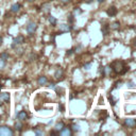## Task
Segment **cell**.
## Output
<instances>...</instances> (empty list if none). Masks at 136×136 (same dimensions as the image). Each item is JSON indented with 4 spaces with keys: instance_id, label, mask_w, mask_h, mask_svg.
Listing matches in <instances>:
<instances>
[{
    "instance_id": "cell-1",
    "label": "cell",
    "mask_w": 136,
    "mask_h": 136,
    "mask_svg": "<svg viewBox=\"0 0 136 136\" xmlns=\"http://www.w3.org/2000/svg\"><path fill=\"white\" fill-rule=\"evenodd\" d=\"M112 68L113 70H114L115 74L117 75H121V74H124V72L129 69V67H126L124 65V62L122 61H115L112 63Z\"/></svg>"
},
{
    "instance_id": "cell-2",
    "label": "cell",
    "mask_w": 136,
    "mask_h": 136,
    "mask_svg": "<svg viewBox=\"0 0 136 136\" xmlns=\"http://www.w3.org/2000/svg\"><path fill=\"white\" fill-rule=\"evenodd\" d=\"M13 134H14V132L11 128L6 125L0 126V136H12Z\"/></svg>"
},
{
    "instance_id": "cell-3",
    "label": "cell",
    "mask_w": 136,
    "mask_h": 136,
    "mask_svg": "<svg viewBox=\"0 0 136 136\" xmlns=\"http://www.w3.org/2000/svg\"><path fill=\"white\" fill-rule=\"evenodd\" d=\"M36 29H37V25H36V22L34 21H29L28 25H27V32L29 34H33Z\"/></svg>"
},
{
    "instance_id": "cell-4",
    "label": "cell",
    "mask_w": 136,
    "mask_h": 136,
    "mask_svg": "<svg viewBox=\"0 0 136 136\" xmlns=\"http://www.w3.org/2000/svg\"><path fill=\"white\" fill-rule=\"evenodd\" d=\"M125 110H129V112L128 111L125 112L126 115H135L136 114V105H133V104H125L124 111Z\"/></svg>"
},
{
    "instance_id": "cell-5",
    "label": "cell",
    "mask_w": 136,
    "mask_h": 136,
    "mask_svg": "<svg viewBox=\"0 0 136 136\" xmlns=\"http://www.w3.org/2000/svg\"><path fill=\"white\" fill-rule=\"evenodd\" d=\"M24 40H25V37L22 35H18L17 37H15L14 39H13V44H12V48H15L17 45H20L24 43Z\"/></svg>"
},
{
    "instance_id": "cell-6",
    "label": "cell",
    "mask_w": 136,
    "mask_h": 136,
    "mask_svg": "<svg viewBox=\"0 0 136 136\" xmlns=\"http://www.w3.org/2000/svg\"><path fill=\"white\" fill-rule=\"evenodd\" d=\"M54 78L56 80H62L64 78V70H63V68H57L54 72Z\"/></svg>"
},
{
    "instance_id": "cell-7",
    "label": "cell",
    "mask_w": 136,
    "mask_h": 136,
    "mask_svg": "<svg viewBox=\"0 0 136 136\" xmlns=\"http://www.w3.org/2000/svg\"><path fill=\"white\" fill-rule=\"evenodd\" d=\"M124 124L128 126V128L133 129L134 126L136 125V121H135L134 119H132V118H126V119L124 120Z\"/></svg>"
},
{
    "instance_id": "cell-8",
    "label": "cell",
    "mask_w": 136,
    "mask_h": 136,
    "mask_svg": "<svg viewBox=\"0 0 136 136\" xmlns=\"http://www.w3.org/2000/svg\"><path fill=\"white\" fill-rule=\"evenodd\" d=\"M72 29V27L70 25H68V24H62L60 25V31L61 32H69V31H71Z\"/></svg>"
},
{
    "instance_id": "cell-9",
    "label": "cell",
    "mask_w": 136,
    "mask_h": 136,
    "mask_svg": "<svg viewBox=\"0 0 136 136\" xmlns=\"http://www.w3.org/2000/svg\"><path fill=\"white\" fill-rule=\"evenodd\" d=\"M58 134L60 135H62V136H70L71 134H72V131L69 129V128H63L60 132H58Z\"/></svg>"
},
{
    "instance_id": "cell-10",
    "label": "cell",
    "mask_w": 136,
    "mask_h": 136,
    "mask_svg": "<svg viewBox=\"0 0 136 136\" xmlns=\"http://www.w3.org/2000/svg\"><path fill=\"white\" fill-rule=\"evenodd\" d=\"M16 117H17V119H18V120L22 121V120H26L27 118H28V114H27L25 111H20V112L17 114Z\"/></svg>"
},
{
    "instance_id": "cell-11",
    "label": "cell",
    "mask_w": 136,
    "mask_h": 136,
    "mask_svg": "<svg viewBox=\"0 0 136 136\" xmlns=\"http://www.w3.org/2000/svg\"><path fill=\"white\" fill-rule=\"evenodd\" d=\"M117 9L115 8V7H110L107 9V11H106V14L110 16V17H112V16H115L116 14H117Z\"/></svg>"
},
{
    "instance_id": "cell-12",
    "label": "cell",
    "mask_w": 136,
    "mask_h": 136,
    "mask_svg": "<svg viewBox=\"0 0 136 136\" xmlns=\"http://www.w3.org/2000/svg\"><path fill=\"white\" fill-rule=\"evenodd\" d=\"M10 94L9 93H1L0 94V100L3 101V102H8L10 101Z\"/></svg>"
},
{
    "instance_id": "cell-13",
    "label": "cell",
    "mask_w": 136,
    "mask_h": 136,
    "mask_svg": "<svg viewBox=\"0 0 136 136\" xmlns=\"http://www.w3.org/2000/svg\"><path fill=\"white\" fill-rule=\"evenodd\" d=\"M110 30H111V28H110V25H103L102 26V28H101V32H102V34L104 35V36H106L108 33H110Z\"/></svg>"
},
{
    "instance_id": "cell-14",
    "label": "cell",
    "mask_w": 136,
    "mask_h": 136,
    "mask_svg": "<svg viewBox=\"0 0 136 136\" xmlns=\"http://www.w3.org/2000/svg\"><path fill=\"white\" fill-rule=\"evenodd\" d=\"M124 98L126 99V100H134V99H136V93H133V92L128 93L126 92L124 94Z\"/></svg>"
},
{
    "instance_id": "cell-15",
    "label": "cell",
    "mask_w": 136,
    "mask_h": 136,
    "mask_svg": "<svg viewBox=\"0 0 136 136\" xmlns=\"http://www.w3.org/2000/svg\"><path fill=\"white\" fill-rule=\"evenodd\" d=\"M37 82L39 85H46L48 82V79H47V77H45V76H40L37 80Z\"/></svg>"
},
{
    "instance_id": "cell-16",
    "label": "cell",
    "mask_w": 136,
    "mask_h": 136,
    "mask_svg": "<svg viewBox=\"0 0 136 136\" xmlns=\"http://www.w3.org/2000/svg\"><path fill=\"white\" fill-rule=\"evenodd\" d=\"M111 30H119L120 28V22L119 21H113L112 24L110 25Z\"/></svg>"
},
{
    "instance_id": "cell-17",
    "label": "cell",
    "mask_w": 136,
    "mask_h": 136,
    "mask_svg": "<svg viewBox=\"0 0 136 136\" xmlns=\"http://www.w3.org/2000/svg\"><path fill=\"white\" fill-rule=\"evenodd\" d=\"M21 9V6L19 3H14L13 6L11 7V11L13 13H17V12H19V10Z\"/></svg>"
},
{
    "instance_id": "cell-18",
    "label": "cell",
    "mask_w": 136,
    "mask_h": 136,
    "mask_svg": "<svg viewBox=\"0 0 136 136\" xmlns=\"http://www.w3.org/2000/svg\"><path fill=\"white\" fill-rule=\"evenodd\" d=\"M64 126H65V124H64V122H62V121H60V122H57V123L55 124V126H54V130H55L56 131V132L58 133V132H60V131L63 129V128H64Z\"/></svg>"
},
{
    "instance_id": "cell-19",
    "label": "cell",
    "mask_w": 136,
    "mask_h": 136,
    "mask_svg": "<svg viewBox=\"0 0 136 136\" xmlns=\"http://www.w3.org/2000/svg\"><path fill=\"white\" fill-rule=\"evenodd\" d=\"M48 20H49V22H50V25H51V26H55V25H56V22H57L56 18H55V17H53V16H49V17H48Z\"/></svg>"
},
{
    "instance_id": "cell-20",
    "label": "cell",
    "mask_w": 136,
    "mask_h": 136,
    "mask_svg": "<svg viewBox=\"0 0 136 136\" xmlns=\"http://www.w3.org/2000/svg\"><path fill=\"white\" fill-rule=\"evenodd\" d=\"M22 128H24V125H22V123H21V121H20V120H19V121H17L16 123H15V129H16L17 131H21Z\"/></svg>"
},
{
    "instance_id": "cell-21",
    "label": "cell",
    "mask_w": 136,
    "mask_h": 136,
    "mask_svg": "<svg viewBox=\"0 0 136 136\" xmlns=\"http://www.w3.org/2000/svg\"><path fill=\"white\" fill-rule=\"evenodd\" d=\"M80 130H81V128L79 124H77V123L72 124V131H74V132H80Z\"/></svg>"
},
{
    "instance_id": "cell-22",
    "label": "cell",
    "mask_w": 136,
    "mask_h": 136,
    "mask_svg": "<svg viewBox=\"0 0 136 136\" xmlns=\"http://www.w3.org/2000/svg\"><path fill=\"white\" fill-rule=\"evenodd\" d=\"M0 58H2V60L7 61L8 58H9V53H8V52H2V53H0Z\"/></svg>"
},
{
    "instance_id": "cell-23",
    "label": "cell",
    "mask_w": 136,
    "mask_h": 136,
    "mask_svg": "<svg viewBox=\"0 0 136 136\" xmlns=\"http://www.w3.org/2000/svg\"><path fill=\"white\" fill-rule=\"evenodd\" d=\"M49 10H50V4H45V6L43 7V11L45 13H48Z\"/></svg>"
},
{
    "instance_id": "cell-24",
    "label": "cell",
    "mask_w": 136,
    "mask_h": 136,
    "mask_svg": "<svg viewBox=\"0 0 136 136\" xmlns=\"http://www.w3.org/2000/svg\"><path fill=\"white\" fill-rule=\"evenodd\" d=\"M67 21H68V24H72V22L75 21V16L74 15H69L67 18Z\"/></svg>"
},
{
    "instance_id": "cell-25",
    "label": "cell",
    "mask_w": 136,
    "mask_h": 136,
    "mask_svg": "<svg viewBox=\"0 0 136 136\" xmlns=\"http://www.w3.org/2000/svg\"><path fill=\"white\" fill-rule=\"evenodd\" d=\"M4 67H6V61L0 58V70H2Z\"/></svg>"
},
{
    "instance_id": "cell-26",
    "label": "cell",
    "mask_w": 136,
    "mask_h": 136,
    "mask_svg": "<svg viewBox=\"0 0 136 136\" xmlns=\"http://www.w3.org/2000/svg\"><path fill=\"white\" fill-rule=\"evenodd\" d=\"M81 13H82V11L80 10V8H76L75 10H74V14H75V15H76V14L79 15V14H81Z\"/></svg>"
},
{
    "instance_id": "cell-27",
    "label": "cell",
    "mask_w": 136,
    "mask_h": 136,
    "mask_svg": "<svg viewBox=\"0 0 136 136\" xmlns=\"http://www.w3.org/2000/svg\"><path fill=\"white\" fill-rule=\"evenodd\" d=\"M126 87H129V88H135L136 85H134L133 82H129V83H126Z\"/></svg>"
},
{
    "instance_id": "cell-28",
    "label": "cell",
    "mask_w": 136,
    "mask_h": 136,
    "mask_svg": "<svg viewBox=\"0 0 136 136\" xmlns=\"http://www.w3.org/2000/svg\"><path fill=\"white\" fill-rule=\"evenodd\" d=\"M108 100H110V102H111V104H112V105H115V100H114V99H113V97L112 96H110V97H108Z\"/></svg>"
},
{
    "instance_id": "cell-29",
    "label": "cell",
    "mask_w": 136,
    "mask_h": 136,
    "mask_svg": "<svg viewBox=\"0 0 136 136\" xmlns=\"http://www.w3.org/2000/svg\"><path fill=\"white\" fill-rule=\"evenodd\" d=\"M92 67V63H87V64H84V69H89Z\"/></svg>"
},
{
    "instance_id": "cell-30",
    "label": "cell",
    "mask_w": 136,
    "mask_h": 136,
    "mask_svg": "<svg viewBox=\"0 0 136 136\" xmlns=\"http://www.w3.org/2000/svg\"><path fill=\"white\" fill-rule=\"evenodd\" d=\"M34 133H35L36 135H43V134H44V132H43V131H40V130H35Z\"/></svg>"
},
{
    "instance_id": "cell-31",
    "label": "cell",
    "mask_w": 136,
    "mask_h": 136,
    "mask_svg": "<svg viewBox=\"0 0 136 136\" xmlns=\"http://www.w3.org/2000/svg\"><path fill=\"white\" fill-rule=\"evenodd\" d=\"M55 87H56V86H55V84H54V83H50V84H49V88L55 89Z\"/></svg>"
},
{
    "instance_id": "cell-32",
    "label": "cell",
    "mask_w": 136,
    "mask_h": 136,
    "mask_svg": "<svg viewBox=\"0 0 136 136\" xmlns=\"http://www.w3.org/2000/svg\"><path fill=\"white\" fill-rule=\"evenodd\" d=\"M58 108L61 110V112H64V110H65V108H64V105H63V104H60V105H58Z\"/></svg>"
},
{
    "instance_id": "cell-33",
    "label": "cell",
    "mask_w": 136,
    "mask_h": 136,
    "mask_svg": "<svg viewBox=\"0 0 136 136\" xmlns=\"http://www.w3.org/2000/svg\"><path fill=\"white\" fill-rule=\"evenodd\" d=\"M60 1H61L62 3H69L70 0H60Z\"/></svg>"
},
{
    "instance_id": "cell-34",
    "label": "cell",
    "mask_w": 136,
    "mask_h": 136,
    "mask_svg": "<svg viewBox=\"0 0 136 136\" xmlns=\"http://www.w3.org/2000/svg\"><path fill=\"white\" fill-rule=\"evenodd\" d=\"M133 45L136 47V38H134V40H133Z\"/></svg>"
},
{
    "instance_id": "cell-35",
    "label": "cell",
    "mask_w": 136,
    "mask_h": 136,
    "mask_svg": "<svg viewBox=\"0 0 136 136\" xmlns=\"http://www.w3.org/2000/svg\"><path fill=\"white\" fill-rule=\"evenodd\" d=\"M2 42H3V38L1 37V36H0V45H1V44H2Z\"/></svg>"
},
{
    "instance_id": "cell-36",
    "label": "cell",
    "mask_w": 136,
    "mask_h": 136,
    "mask_svg": "<svg viewBox=\"0 0 136 136\" xmlns=\"http://www.w3.org/2000/svg\"><path fill=\"white\" fill-rule=\"evenodd\" d=\"M97 1H98L99 3H102V2H104V0H97Z\"/></svg>"
},
{
    "instance_id": "cell-37",
    "label": "cell",
    "mask_w": 136,
    "mask_h": 136,
    "mask_svg": "<svg viewBox=\"0 0 136 136\" xmlns=\"http://www.w3.org/2000/svg\"><path fill=\"white\" fill-rule=\"evenodd\" d=\"M86 2H87V3H90V2H92V0H86Z\"/></svg>"
},
{
    "instance_id": "cell-38",
    "label": "cell",
    "mask_w": 136,
    "mask_h": 136,
    "mask_svg": "<svg viewBox=\"0 0 136 136\" xmlns=\"http://www.w3.org/2000/svg\"><path fill=\"white\" fill-rule=\"evenodd\" d=\"M27 1H29V2H33L34 0H27Z\"/></svg>"
},
{
    "instance_id": "cell-39",
    "label": "cell",
    "mask_w": 136,
    "mask_h": 136,
    "mask_svg": "<svg viewBox=\"0 0 136 136\" xmlns=\"http://www.w3.org/2000/svg\"><path fill=\"white\" fill-rule=\"evenodd\" d=\"M134 31H135V33H136V26L134 27Z\"/></svg>"
}]
</instances>
